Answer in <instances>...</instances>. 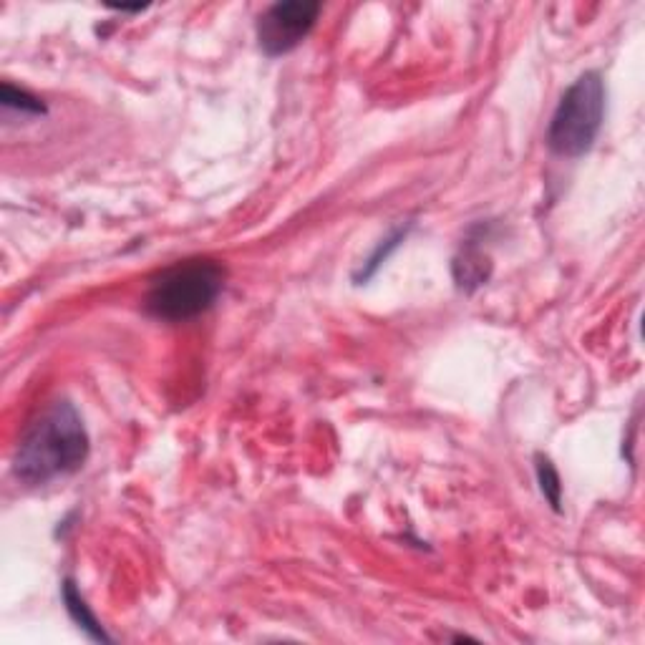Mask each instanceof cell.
Returning a JSON list of instances; mask_svg holds the SVG:
<instances>
[{
    "label": "cell",
    "mask_w": 645,
    "mask_h": 645,
    "mask_svg": "<svg viewBox=\"0 0 645 645\" xmlns=\"http://www.w3.org/2000/svg\"><path fill=\"white\" fill-rule=\"evenodd\" d=\"M89 457V434L71 401H53L28 424L13 457V474L28 487L69 477Z\"/></svg>",
    "instance_id": "6da1fadb"
},
{
    "label": "cell",
    "mask_w": 645,
    "mask_h": 645,
    "mask_svg": "<svg viewBox=\"0 0 645 645\" xmlns=\"http://www.w3.org/2000/svg\"><path fill=\"white\" fill-rule=\"evenodd\" d=\"M225 288V268L207 257H195L162 270L149 283L144 308L149 315L169 323L202 315L215 305Z\"/></svg>",
    "instance_id": "7a4b0ae2"
},
{
    "label": "cell",
    "mask_w": 645,
    "mask_h": 645,
    "mask_svg": "<svg viewBox=\"0 0 645 645\" xmlns=\"http://www.w3.org/2000/svg\"><path fill=\"white\" fill-rule=\"evenodd\" d=\"M605 121V81L598 71H585L570 89L562 94L550 129L547 147L552 154L577 159L593 149Z\"/></svg>",
    "instance_id": "3957f363"
},
{
    "label": "cell",
    "mask_w": 645,
    "mask_h": 645,
    "mask_svg": "<svg viewBox=\"0 0 645 645\" xmlns=\"http://www.w3.org/2000/svg\"><path fill=\"white\" fill-rule=\"evenodd\" d=\"M320 16L315 0H280L257 18V43L265 56L278 58L298 48Z\"/></svg>",
    "instance_id": "277c9868"
},
{
    "label": "cell",
    "mask_w": 645,
    "mask_h": 645,
    "mask_svg": "<svg viewBox=\"0 0 645 645\" xmlns=\"http://www.w3.org/2000/svg\"><path fill=\"white\" fill-rule=\"evenodd\" d=\"M61 595H63V603H66V610H69V615L74 618V623L79 625V628L84 630V633L89 635L91 640H99V643H109L111 638L106 635V630L99 625L96 615L89 610V605H86L84 595L79 593V588H76L74 580H66V583H63Z\"/></svg>",
    "instance_id": "5b68a950"
},
{
    "label": "cell",
    "mask_w": 645,
    "mask_h": 645,
    "mask_svg": "<svg viewBox=\"0 0 645 645\" xmlns=\"http://www.w3.org/2000/svg\"><path fill=\"white\" fill-rule=\"evenodd\" d=\"M409 227L411 225H406V227H399V230H394L391 232L389 237H386V240H381L378 242V247H376V252H373L371 257H368L366 263L361 265V270H358L356 275H353V280H356L358 285L361 283H366V280H371L373 275H376V270L381 268L383 263H386V260H389L391 255H394V250L396 247L401 245V242L406 240V235H409Z\"/></svg>",
    "instance_id": "8992f818"
},
{
    "label": "cell",
    "mask_w": 645,
    "mask_h": 645,
    "mask_svg": "<svg viewBox=\"0 0 645 645\" xmlns=\"http://www.w3.org/2000/svg\"><path fill=\"white\" fill-rule=\"evenodd\" d=\"M535 472H537V484H540V492L542 497L547 499V504H550L555 512H562V482H560V474H557V469L552 467L550 459L545 457V454H537L535 457Z\"/></svg>",
    "instance_id": "52a82bcc"
},
{
    "label": "cell",
    "mask_w": 645,
    "mask_h": 645,
    "mask_svg": "<svg viewBox=\"0 0 645 645\" xmlns=\"http://www.w3.org/2000/svg\"><path fill=\"white\" fill-rule=\"evenodd\" d=\"M457 283L462 288H472V285H482L489 275V260L482 252H464V257H459L457 265Z\"/></svg>",
    "instance_id": "ba28073f"
},
{
    "label": "cell",
    "mask_w": 645,
    "mask_h": 645,
    "mask_svg": "<svg viewBox=\"0 0 645 645\" xmlns=\"http://www.w3.org/2000/svg\"><path fill=\"white\" fill-rule=\"evenodd\" d=\"M0 101H3L6 109H16L28 116H43L48 111L46 104H43L38 96L28 94V91L23 89H16V86L11 84H3V89H0Z\"/></svg>",
    "instance_id": "9c48e42d"
}]
</instances>
